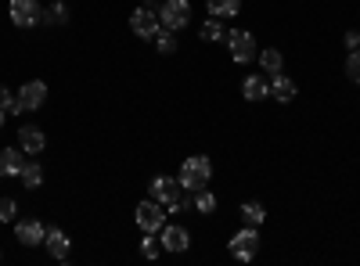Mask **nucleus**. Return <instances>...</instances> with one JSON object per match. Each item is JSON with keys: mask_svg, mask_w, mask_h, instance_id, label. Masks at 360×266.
Segmentation results:
<instances>
[{"mask_svg": "<svg viewBox=\"0 0 360 266\" xmlns=\"http://www.w3.org/2000/svg\"><path fill=\"white\" fill-rule=\"evenodd\" d=\"M18 101H22L25 112H37V108L47 101V83H44V79H29L22 91H18Z\"/></svg>", "mask_w": 360, "mask_h": 266, "instance_id": "nucleus-10", "label": "nucleus"}, {"mask_svg": "<svg viewBox=\"0 0 360 266\" xmlns=\"http://www.w3.org/2000/svg\"><path fill=\"white\" fill-rule=\"evenodd\" d=\"M18 147L25 155H40L44 147H47V137L40 126H18Z\"/></svg>", "mask_w": 360, "mask_h": 266, "instance_id": "nucleus-11", "label": "nucleus"}, {"mask_svg": "<svg viewBox=\"0 0 360 266\" xmlns=\"http://www.w3.org/2000/svg\"><path fill=\"white\" fill-rule=\"evenodd\" d=\"M137 227L144 230V234H159L162 227H166V205L162 201H155V198H148V201H141L137 205Z\"/></svg>", "mask_w": 360, "mask_h": 266, "instance_id": "nucleus-2", "label": "nucleus"}, {"mask_svg": "<svg viewBox=\"0 0 360 266\" xmlns=\"http://www.w3.org/2000/svg\"><path fill=\"white\" fill-rule=\"evenodd\" d=\"M44 238H47V227L40 220H22L15 227V241H22V245H44Z\"/></svg>", "mask_w": 360, "mask_h": 266, "instance_id": "nucleus-12", "label": "nucleus"}, {"mask_svg": "<svg viewBox=\"0 0 360 266\" xmlns=\"http://www.w3.org/2000/svg\"><path fill=\"white\" fill-rule=\"evenodd\" d=\"M0 112H8V115H22L25 112L22 101H18V94H11L8 86H0Z\"/></svg>", "mask_w": 360, "mask_h": 266, "instance_id": "nucleus-23", "label": "nucleus"}, {"mask_svg": "<svg viewBox=\"0 0 360 266\" xmlns=\"http://www.w3.org/2000/svg\"><path fill=\"white\" fill-rule=\"evenodd\" d=\"M4 123H8V112H0V130H4Z\"/></svg>", "mask_w": 360, "mask_h": 266, "instance_id": "nucleus-31", "label": "nucleus"}, {"mask_svg": "<svg viewBox=\"0 0 360 266\" xmlns=\"http://www.w3.org/2000/svg\"><path fill=\"white\" fill-rule=\"evenodd\" d=\"M22 166H25V152L22 147H4V152H0V176H18L22 173Z\"/></svg>", "mask_w": 360, "mask_h": 266, "instance_id": "nucleus-16", "label": "nucleus"}, {"mask_svg": "<svg viewBox=\"0 0 360 266\" xmlns=\"http://www.w3.org/2000/svg\"><path fill=\"white\" fill-rule=\"evenodd\" d=\"M205 44H217V40H227V29L220 25V18H213V15H209V22L202 25V33H198Z\"/></svg>", "mask_w": 360, "mask_h": 266, "instance_id": "nucleus-21", "label": "nucleus"}, {"mask_svg": "<svg viewBox=\"0 0 360 266\" xmlns=\"http://www.w3.org/2000/svg\"><path fill=\"white\" fill-rule=\"evenodd\" d=\"M0 259H4V255H0Z\"/></svg>", "mask_w": 360, "mask_h": 266, "instance_id": "nucleus-32", "label": "nucleus"}, {"mask_svg": "<svg viewBox=\"0 0 360 266\" xmlns=\"http://www.w3.org/2000/svg\"><path fill=\"white\" fill-rule=\"evenodd\" d=\"M209 180H213V162H209L205 155H188L184 166H180V176H176V184L180 191H202L209 187Z\"/></svg>", "mask_w": 360, "mask_h": 266, "instance_id": "nucleus-1", "label": "nucleus"}, {"mask_svg": "<svg viewBox=\"0 0 360 266\" xmlns=\"http://www.w3.org/2000/svg\"><path fill=\"white\" fill-rule=\"evenodd\" d=\"M231 255L238 259V262H252L256 259V252H259V234H256V227H242V230H238L234 234V238H231Z\"/></svg>", "mask_w": 360, "mask_h": 266, "instance_id": "nucleus-3", "label": "nucleus"}, {"mask_svg": "<svg viewBox=\"0 0 360 266\" xmlns=\"http://www.w3.org/2000/svg\"><path fill=\"white\" fill-rule=\"evenodd\" d=\"M40 22H51V25H62V22H69V8L58 0V4H51V8H44V18Z\"/></svg>", "mask_w": 360, "mask_h": 266, "instance_id": "nucleus-25", "label": "nucleus"}, {"mask_svg": "<svg viewBox=\"0 0 360 266\" xmlns=\"http://www.w3.org/2000/svg\"><path fill=\"white\" fill-rule=\"evenodd\" d=\"M148 191H152V198H155V201H162V205H173V201L180 198V184L173 180V176H166V173L152 176V184H148Z\"/></svg>", "mask_w": 360, "mask_h": 266, "instance_id": "nucleus-9", "label": "nucleus"}, {"mask_svg": "<svg viewBox=\"0 0 360 266\" xmlns=\"http://www.w3.org/2000/svg\"><path fill=\"white\" fill-rule=\"evenodd\" d=\"M130 29H134V36H141V40H152L159 29H162V22H159V15L155 11H148V8H137L134 15H130Z\"/></svg>", "mask_w": 360, "mask_h": 266, "instance_id": "nucleus-7", "label": "nucleus"}, {"mask_svg": "<svg viewBox=\"0 0 360 266\" xmlns=\"http://www.w3.org/2000/svg\"><path fill=\"white\" fill-rule=\"evenodd\" d=\"M270 98H274L278 105H288V101H295V79H288L285 72L270 76Z\"/></svg>", "mask_w": 360, "mask_h": 266, "instance_id": "nucleus-15", "label": "nucleus"}, {"mask_svg": "<svg viewBox=\"0 0 360 266\" xmlns=\"http://www.w3.org/2000/svg\"><path fill=\"white\" fill-rule=\"evenodd\" d=\"M195 209H198L202 216H213V213H217V194H213V191H205V187L195 191Z\"/></svg>", "mask_w": 360, "mask_h": 266, "instance_id": "nucleus-22", "label": "nucleus"}, {"mask_svg": "<svg viewBox=\"0 0 360 266\" xmlns=\"http://www.w3.org/2000/svg\"><path fill=\"white\" fill-rule=\"evenodd\" d=\"M141 8H148V11H155V15H159V8H162V0H144Z\"/></svg>", "mask_w": 360, "mask_h": 266, "instance_id": "nucleus-30", "label": "nucleus"}, {"mask_svg": "<svg viewBox=\"0 0 360 266\" xmlns=\"http://www.w3.org/2000/svg\"><path fill=\"white\" fill-rule=\"evenodd\" d=\"M346 47H349V51L360 47V33H356V29H349V33H346Z\"/></svg>", "mask_w": 360, "mask_h": 266, "instance_id": "nucleus-29", "label": "nucleus"}, {"mask_svg": "<svg viewBox=\"0 0 360 266\" xmlns=\"http://www.w3.org/2000/svg\"><path fill=\"white\" fill-rule=\"evenodd\" d=\"M159 245H162V252H188L191 248V234L184 230V227H162L159 230Z\"/></svg>", "mask_w": 360, "mask_h": 266, "instance_id": "nucleus-8", "label": "nucleus"}, {"mask_svg": "<svg viewBox=\"0 0 360 266\" xmlns=\"http://www.w3.org/2000/svg\"><path fill=\"white\" fill-rule=\"evenodd\" d=\"M238 213H242V220H245L249 227H259V223H266V209H263L259 201H245Z\"/></svg>", "mask_w": 360, "mask_h": 266, "instance_id": "nucleus-20", "label": "nucleus"}, {"mask_svg": "<svg viewBox=\"0 0 360 266\" xmlns=\"http://www.w3.org/2000/svg\"><path fill=\"white\" fill-rule=\"evenodd\" d=\"M18 216V201L15 198H0V223H11Z\"/></svg>", "mask_w": 360, "mask_h": 266, "instance_id": "nucleus-28", "label": "nucleus"}, {"mask_svg": "<svg viewBox=\"0 0 360 266\" xmlns=\"http://www.w3.org/2000/svg\"><path fill=\"white\" fill-rule=\"evenodd\" d=\"M162 245H159V234H144V241H141V255L144 259H159Z\"/></svg>", "mask_w": 360, "mask_h": 266, "instance_id": "nucleus-26", "label": "nucleus"}, {"mask_svg": "<svg viewBox=\"0 0 360 266\" xmlns=\"http://www.w3.org/2000/svg\"><path fill=\"white\" fill-rule=\"evenodd\" d=\"M281 65H285L281 51H274V47L259 51V69H263V76H278V72H281Z\"/></svg>", "mask_w": 360, "mask_h": 266, "instance_id": "nucleus-17", "label": "nucleus"}, {"mask_svg": "<svg viewBox=\"0 0 360 266\" xmlns=\"http://www.w3.org/2000/svg\"><path fill=\"white\" fill-rule=\"evenodd\" d=\"M242 11V0H209V15L213 18H234Z\"/></svg>", "mask_w": 360, "mask_h": 266, "instance_id": "nucleus-18", "label": "nucleus"}, {"mask_svg": "<svg viewBox=\"0 0 360 266\" xmlns=\"http://www.w3.org/2000/svg\"><path fill=\"white\" fill-rule=\"evenodd\" d=\"M346 76L360 86V47H356V51H349V58H346Z\"/></svg>", "mask_w": 360, "mask_h": 266, "instance_id": "nucleus-27", "label": "nucleus"}, {"mask_svg": "<svg viewBox=\"0 0 360 266\" xmlns=\"http://www.w3.org/2000/svg\"><path fill=\"white\" fill-rule=\"evenodd\" d=\"M227 47H231V58L238 65H249L256 58V40H252L249 29H231V33H227Z\"/></svg>", "mask_w": 360, "mask_h": 266, "instance_id": "nucleus-5", "label": "nucleus"}, {"mask_svg": "<svg viewBox=\"0 0 360 266\" xmlns=\"http://www.w3.org/2000/svg\"><path fill=\"white\" fill-rule=\"evenodd\" d=\"M242 98H245V101H263V98H270V76H263V72L245 76V83H242Z\"/></svg>", "mask_w": 360, "mask_h": 266, "instance_id": "nucleus-14", "label": "nucleus"}, {"mask_svg": "<svg viewBox=\"0 0 360 266\" xmlns=\"http://www.w3.org/2000/svg\"><path fill=\"white\" fill-rule=\"evenodd\" d=\"M8 11H11V22L18 29H29V25H37L44 18V8L37 4V0H11Z\"/></svg>", "mask_w": 360, "mask_h": 266, "instance_id": "nucleus-6", "label": "nucleus"}, {"mask_svg": "<svg viewBox=\"0 0 360 266\" xmlns=\"http://www.w3.org/2000/svg\"><path fill=\"white\" fill-rule=\"evenodd\" d=\"M152 40H155V51L159 54H173L176 51V33H173V29H159Z\"/></svg>", "mask_w": 360, "mask_h": 266, "instance_id": "nucleus-24", "label": "nucleus"}, {"mask_svg": "<svg viewBox=\"0 0 360 266\" xmlns=\"http://www.w3.org/2000/svg\"><path fill=\"white\" fill-rule=\"evenodd\" d=\"M44 245H47V252L54 255V259H69V248H72V241H69V234L62 230V227H47V238H44Z\"/></svg>", "mask_w": 360, "mask_h": 266, "instance_id": "nucleus-13", "label": "nucleus"}, {"mask_svg": "<svg viewBox=\"0 0 360 266\" xmlns=\"http://www.w3.org/2000/svg\"><path fill=\"white\" fill-rule=\"evenodd\" d=\"M18 180H22V187L37 191V187L44 184V169H40L37 162H25V166H22V173H18Z\"/></svg>", "mask_w": 360, "mask_h": 266, "instance_id": "nucleus-19", "label": "nucleus"}, {"mask_svg": "<svg viewBox=\"0 0 360 266\" xmlns=\"http://www.w3.org/2000/svg\"><path fill=\"white\" fill-rule=\"evenodd\" d=\"M159 22H162V29H173V33H180V29L191 22V4H188V0H162Z\"/></svg>", "mask_w": 360, "mask_h": 266, "instance_id": "nucleus-4", "label": "nucleus"}]
</instances>
